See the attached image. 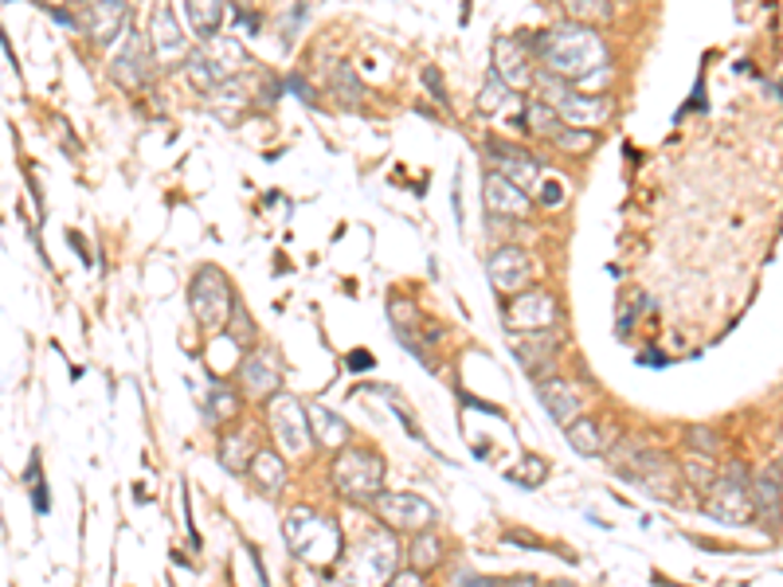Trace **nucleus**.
I'll return each instance as SVG.
<instances>
[{"mask_svg": "<svg viewBox=\"0 0 783 587\" xmlns=\"http://www.w3.org/2000/svg\"><path fill=\"white\" fill-rule=\"evenodd\" d=\"M282 537H287L290 553L298 560L313 564V568H333L346 553V540H341V528L333 517L310 509V505H298L282 521Z\"/></svg>", "mask_w": 783, "mask_h": 587, "instance_id": "2", "label": "nucleus"}, {"mask_svg": "<svg viewBox=\"0 0 783 587\" xmlns=\"http://www.w3.org/2000/svg\"><path fill=\"white\" fill-rule=\"evenodd\" d=\"M423 83H427V91L435 94L439 102H446V91H443V75H439V68H423Z\"/></svg>", "mask_w": 783, "mask_h": 587, "instance_id": "39", "label": "nucleus"}, {"mask_svg": "<svg viewBox=\"0 0 783 587\" xmlns=\"http://www.w3.org/2000/svg\"><path fill=\"white\" fill-rule=\"evenodd\" d=\"M494 75L502 79L514 91L537 83V71H533V51H525L517 40H497L494 43Z\"/></svg>", "mask_w": 783, "mask_h": 587, "instance_id": "17", "label": "nucleus"}, {"mask_svg": "<svg viewBox=\"0 0 783 587\" xmlns=\"http://www.w3.org/2000/svg\"><path fill=\"white\" fill-rule=\"evenodd\" d=\"M244 63H247L244 43L224 40V35H212V40H204L200 51L188 55L185 68H188V75H193V83L200 86V91H216V86L228 83V79L236 75Z\"/></svg>", "mask_w": 783, "mask_h": 587, "instance_id": "8", "label": "nucleus"}, {"mask_svg": "<svg viewBox=\"0 0 783 587\" xmlns=\"http://www.w3.org/2000/svg\"><path fill=\"white\" fill-rule=\"evenodd\" d=\"M153 55L161 63H188V48H185V32H181L177 17L169 9H157V20H153V40H150Z\"/></svg>", "mask_w": 783, "mask_h": 587, "instance_id": "21", "label": "nucleus"}, {"mask_svg": "<svg viewBox=\"0 0 783 587\" xmlns=\"http://www.w3.org/2000/svg\"><path fill=\"white\" fill-rule=\"evenodd\" d=\"M75 20L99 48H110V43L122 35V28H126L130 9H126V0H86Z\"/></svg>", "mask_w": 783, "mask_h": 587, "instance_id": "14", "label": "nucleus"}, {"mask_svg": "<svg viewBox=\"0 0 783 587\" xmlns=\"http://www.w3.org/2000/svg\"><path fill=\"white\" fill-rule=\"evenodd\" d=\"M40 4H43V9H48V12H51V17L60 20V24H68V28H75V24H79V20H75V17H71V12H68V9H63V4H68V0H40Z\"/></svg>", "mask_w": 783, "mask_h": 587, "instance_id": "38", "label": "nucleus"}, {"mask_svg": "<svg viewBox=\"0 0 783 587\" xmlns=\"http://www.w3.org/2000/svg\"><path fill=\"white\" fill-rule=\"evenodd\" d=\"M482 157L490 161V168H497V173H506L509 181H517L522 188H537L540 185V165L533 153H525L522 145H509V142H497V137H490L486 145H482Z\"/></svg>", "mask_w": 783, "mask_h": 587, "instance_id": "15", "label": "nucleus"}, {"mask_svg": "<svg viewBox=\"0 0 783 587\" xmlns=\"http://www.w3.org/2000/svg\"><path fill=\"white\" fill-rule=\"evenodd\" d=\"M204 415H208L212 423H231L239 415V395L231 392V388H212L208 403H204Z\"/></svg>", "mask_w": 783, "mask_h": 587, "instance_id": "32", "label": "nucleus"}, {"mask_svg": "<svg viewBox=\"0 0 783 587\" xmlns=\"http://www.w3.org/2000/svg\"><path fill=\"white\" fill-rule=\"evenodd\" d=\"M705 513L721 525H744L752 521V478L741 462H729L724 474H717V482L701 497Z\"/></svg>", "mask_w": 783, "mask_h": 587, "instance_id": "5", "label": "nucleus"}, {"mask_svg": "<svg viewBox=\"0 0 783 587\" xmlns=\"http://www.w3.org/2000/svg\"><path fill=\"white\" fill-rule=\"evenodd\" d=\"M255 482H259V490L262 494H282L287 490V459L278 451H255V459H251V470H247Z\"/></svg>", "mask_w": 783, "mask_h": 587, "instance_id": "24", "label": "nucleus"}, {"mask_svg": "<svg viewBox=\"0 0 783 587\" xmlns=\"http://www.w3.org/2000/svg\"><path fill=\"white\" fill-rule=\"evenodd\" d=\"M482 204H486L490 216H502V219H529L533 216L529 188H522L517 181H509L506 173H497V168H490L486 181H482Z\"/></svg>", "mask_w": 783, "mask_h": 587, "instance_id": "12", "label": "nucleus"}, {"mask_svg": "<svg viewBox=\"0 0 783 587\" xmlns=\"http://www.w3.org/2000/svg\"><path fill=\"white\" fill-rule=\"evenodd\" d=\"M553 145H560L565 153H584V150H591L596 145V134L591 130H584V126H560V134L553 137Z\"/></svg>", "mask_w": 783, "mask_h": 587, "instance_id": "35", "label": "nucleus"}, {"mask_svg": "<svg viewBox=\"0 0 783 587\" xmlns=\"http://www.w3.org/2000/svg\"><path fill=\"white\" fill-rule=\"evenodd\" d=\"M188 302H193V313L204 329H224L231 318V306H236V290H231L228 275L219 267H200L188 286Z\"/></svg>", "mask_w": 783, "mask_h": 587, "instance_id": "7", "label": "nucleus"}, {"mask_svg": "<svg viewBox=\"0 0 783 587\" xmlns=\"http://www.w3.org/2000/svg\"><path fill=\"white\" fill-rule=\"evenodd\" d=\"M752 521H760L767 533L783 528V486L775 474H756L752 478Z\"/></svg>", "mask_w": 783, "mask_h": 587, "instance_id": "19", "label": "nucleus"}, {"mask_svg": "<svg viewBox=\"0 0 783 587\" xmlns=\"http://www.w3.org/2000/svg\"><path fill=\"white\" fill-rule=\"evenodd\" d=\"M228 341L236 344V349H255V341H259V326H255L251 310H247L244 302L236 298V306H231V318H228Z\"/></svg>", "mask_w": 783, "mask_h": 587, "instance_id": "31", "label": "nucleus"}, {"mask_svg": "<svg viewBox=\"0 0 783 587\" xmlns=\"http://www.w3.org/2000/svg\"><path fill=\"white\" fill-rule=\"evenodd\" d=\"M560 126H565V117H560V110H556L548 99L525 102V130H529V134L548 137V142H553V137L560 134Z\"/></svg>", "mask_w": 783, "mask_h": 587, "instance_id": "29", "label": "nucleus"}, {"mask_svg": "<svg viewBox=\"0 0 783 587\" xmlns=\"http://www.w3.org/2000/svg\"><path fill=\"white\" fill-rule=\"evenodd\" d=\"M255 451H259V446H255V439L247 428L224 431V435H219V462H224V470H231V474H247Z\"/></svg>", "mask_w": 783, "mask_h": 587, "instance_id": "23", "label": "nucleus"}, {"mask_svg": "<svg viewBox=\"0 0 783 587\" xmlns=\"http://www.w3.org/2000/svg\"><path fill=\"white\" fill-rule=\"evenodd\" d=\"M443 560H446L443 537H435L431 528H423V533H412V545H408V568H415V571H423V576H431V571H435Z\"/></svg>", "mask_w": 783, "mask_h": 587, "instance_id": "25", "label": "nucleus"}, {"mask_svg": "<svg viewBox=\"0 0 783 587\" xmlns=\"http://www.w3.org/2000/svg\"><path fill=\"white\" fill-rule=\"evenodd\" d=\"M380 525H388L392 533H423V528H435L439 513L431 502H423L420 494H408V490H384V494L372 502Z\"/></svg>", "mask_w": 783, "mask_h": 587, "instance_id": "10", "label": "nucleus"}, {"mask_svg": "<svg viewBox=\"0 0 783 587\" xmlns=\"http://www.w3.org/2000/svg\"><path fill=\"white\" fill-rule=\"evenodd\" d=\"M396 564H400V548H396V537H392V528H377L361 545L349 553V564H346V579L349 584H388V579H396Z\"/></svg>", "mask_w": 783, "mask_h": 587, "instance_id": "6", "label": "nucleus"}, {"mask_svg": "<svg viewBox=\"0 0 783 587\" xmlns=\"http://www.w3.org/2000/svg\"><path fill=\"white\" fill-rule=\"evenodd\" d=\"M267 420H270V435H275L278 451L287 459H302V454L313 451V423H310V408L298 403V395L275 392L267 400Z\"/></svg>", "mask_w": 783, "mask_h": 587, "instance_id": "4", "label": "nucleus"}, {"mask_svg": "<svg viewBox=\"0 0 783 587\" xmlns=\"http://www.w3.org/2000/svg\"><path fill=\"white\" fill-rule=\"evenodd\" d=\"M537 392H540L545 411L560 423V428H568V423L580 415V392H576V384H568V380H560V377L537 380Z\"/></svg>", "mask_w": 783, "mask_h": 587, "instance_id": "20", "label": "nucleus"}, {"mask_svg": "<svg viewBox=\"0 0 783 587\" xmlns=\"http://www.w3.org/2000/svg\"><path fill=\"white\" fill-rule=\"evenodd\" d=\"M110 75L119 79L126 91H137V86H145V79H150V48L142 43V35H130L126 51H122V55L110 63Z\"/></svg>", "mask_w": 783, "mask_h": 587, "instance_id": "22", "label": "nucleus"}, {"mask_svg": "<svg viewBox=\"0 0 783 587\" xmlns=\"http://www.w3.org/2000/svg\"><path fill=\"white\" fill-rule=\"evenodd\" d=\"M540 83H545V99L553 102L556 110H560V117H565L568 126L596 130L599 122H607V117H611V99H607V94L573 91L565 79L548 75V71L540 75Z\"/></svg>", "mask_w": 783, "mask_h": 587, "instance_id": "9", "label": "nucleus"}, {"mask_svg": "<svg viewBox=\"0 0 783 587\" xmlns=\"http://www.w3.org/2000/svg\"><path fill=\"white\" fill-rule=\"evenodd\" d=\"M682 478L690 482L693 490H701V494H705L709 486H713L717 482V470H713V459H709V454H698L693 451L690 459L682 462Z\"/></svg>", "mask_w": 783, "mask_h": 587, "instance_id": "33", "label": "nucleus"}, {"mask_svg": "<svg viewBox=\"0 0 783 587\" xmlns=\"http://www.w3.org/2000/svg\"><path fill=\"white\" fill-rule=\"evenodd\" d=\"M329 478H333L341 497L357 505H372L384 494V459L377 451H361V446H341Z\"/></svg>", "mask_w": 783, "mask_h": 587, "instance_id": "3", "label": "nucleus"}, {"mask_svg": "<svg viewBox=\"0 0 783 587\" xmlns=\"http://www.w3.org/2000/svg\"><path fill=\"white\" fill-rule=\"evenodd\" d=\"M506 329L509 333H537V329H553L560 321V306L548 290H522L514 294V302L506 306Z\"/></svg>", "mask_w": 783, "mask_h": 587, "instance_id": "11", "label": "nucleus"}, {"mask_svg": "<svg viewBox=\"0 0 783 587\" xmlns=\"http://www.w3.org/2000/svg\"><path fill=\"white\" fill-rule=\"evenodd\" d=\"M349 369H372V357L369 352H353V357H349Z\"/></svg>", "mask_w": 783, "mask_h": 587, "instance_id": "41", "label": "nucleus"}, {"mask_svg": "<svg viewBox=\"0 0 783 587\" xmlns=\"http://www.w3.org/2000/svg\"><path fill=\"white\" fill-rule=\"evenodd\" d=\"M686 443H690V451L709 454V459H717V454H721V435H717V431H709V428H690V431H686Z\"/></svg>", "mask_w": 783, "mask_h": 587, "instance_id": "36", "label": "nucleus"}, {"mask_svg": "<svg viewBox=\"0 0 783 587\" xmlns=\"http://www.w3.org/2000/svg\"><path fill=\"white\" fill-rule=\"evenodd\" d=\"M239 388H244L251 400H270V395L282 388V372H278L275 357L267 352H247L244 364H239Z\"/></svg>", "mask_w": 783, "mask_h": 587, "instance_id": "18", "label": "nucleus"}, {"mask_svg": "<svg viewBox=\"0 0 783 587\" xmlns=\"http://www.w3.org/2000/svg\"><path fill=\"white\" fill-rule=\"evenodd\" d=\"M486 275H490V286H494L497 294H522L533 286V259L529 251H522V247H502V251H494L486 259Z\"/></svg>", "mask_w": 783, "mask_h": 587, "instance_id": "13", "label": "nucleus"}, {"mask_svg": "<svg viewBox=\"0 0 783 587\" xmlns=\"http://www.w3.org/2000/svg\"><path fill=\"white\" fill-rule=\"evenodd\" d=\"M772 474H775V478H780V486H783V459L775 462V470H772Z\"/></svg>", "mask_w": 783, "mask_h": 587, "instance_id": "42", "label": "nucleus"}, {"mask_svg": "<svg viewBox=\"0 0 783 587\" xmlns=\"http://www.w3.org/2000/svg\"><path fill=\"white\" fill-rule=\"evenodd\" d=\"M333 91H338V99L346 102V106H357V102L364 99V86L357 83V75L349 68H338V83H333Z\"/></svg>", "mask_w": 783, "mask_h": 587, "instance_id": "37", "label": "nucleus"}, {"mask_svg": "<svg viewBox=\"0 0 783 587\" xmlns=\"http://www.w3.org/2000/svg\"><path fill=\"white\" fill-rule=\"evenodd\" d=\"M287 83H290V86H287V91H295V94H298V99H302V102H306V106H313V94H310V91H306V83H302V79H287Z\"/></svg>", "mask_w": 783, "mask_h": 587, "instance_id": "40", "label": "nucleus"}, {"mask_svg": "<svg viewBox=\"0 0 783 587\" xmlns=\"http://www.w3.org/2000/svg\"><path fill=\"white\" fill-rule=\"evenodd\" d=\"M565 435H568V443H573V451L588 454V459H599V454L611 451L604 439V428H599L596 420H584V415H576V420L568 423Z\"/></svg>", "mask_w": 783, "mask_h": 587, "instance_id": "27", "label": "nucleus"}, {"mask_svg": "<svg viewBox=\"0 0 783 587\" xmlns=\"http://www.w3.org/2000/svg\"><path fill=\"white\" fill-rule=\"evenodd\" d=\"M533 55L540 59V68L556 79H573L576 91L604 94L607 79V48L588 24H556L533 40Z\"/></svg>", "mask_w": 783, "mask_h": 587, "instance_id": "1", "label": "nucleus"}, {"mask_svg": "<svg viewBox=\"0 0 783 587\" xmlns=\"http://www.w3.org/2000/svg\"><path fill=\"white\" fill-rule=\"evenodd\" d=\"M310 423H313V439H318L321 446H333V451H341V446L349 443V423L341 420V415H333L329 408H321V403H310Z\"/></svg>", "mask_w": 783, "mask_h": 587, "instance_id": "26", "label": "nucleus"}, {"mask_svg": "<svg viewBox=\"0 0 783 587\" xmlns=\"http://www.w3.org/2000/svg\"><path fill=\"white\" fill-rule=\"evenodd\" d=\"M506 478L517 482V486H525V490H537L540 482L548 478V466H545V459H537V454H525V459L517 462L514 470H509Z\"/></svg>", "mask_w": 783, "mask_h": 587, "instance_id": "34", "label": "nucleus"}, {"mask_svg": "<svg viewBox=\"0 0 783 587\" xmlns=\"http://www.w3.org/2000/svg\"><path fill=\"white\" fill-rule=\"evenodd\" d=\"M185 12L200 40H212L224 28V0H185Z\"/></svg>", "mask_w": 783, "mask_h": 587, "instance_id": "28", "label": "nucleus"}, {"mask_svg": "<svg viewBox=\"0 0 783 587\" xmlns=\"http://www.w3.org/2000/svg\"><path fill=\"white\" fill-rule=\"evenodd\" d=\"M568 12V20H576V24H607V20L615 17V9H619V0H560Z\"/></svg>", "mask_w": 783, "mask_h": 587, "instance_id": "30", "label": "nucleus"}, {"mask_svg": "<svg viewBox=\"0 0 783 587\" xmlns=\"http://www.w3.org/2000/svg\"><path fill=\"white\" fill-rule=\"evenodd\" d=\"M509 349H514L517 364H522L533 380H540V372L553 369L560 341H556L553 329H537V333H514L509 337Z\"/></svg>", "mask_w": 783, "mask_h": 587, "instance_id": "16", "label": "nucleus"}]
</instances>
